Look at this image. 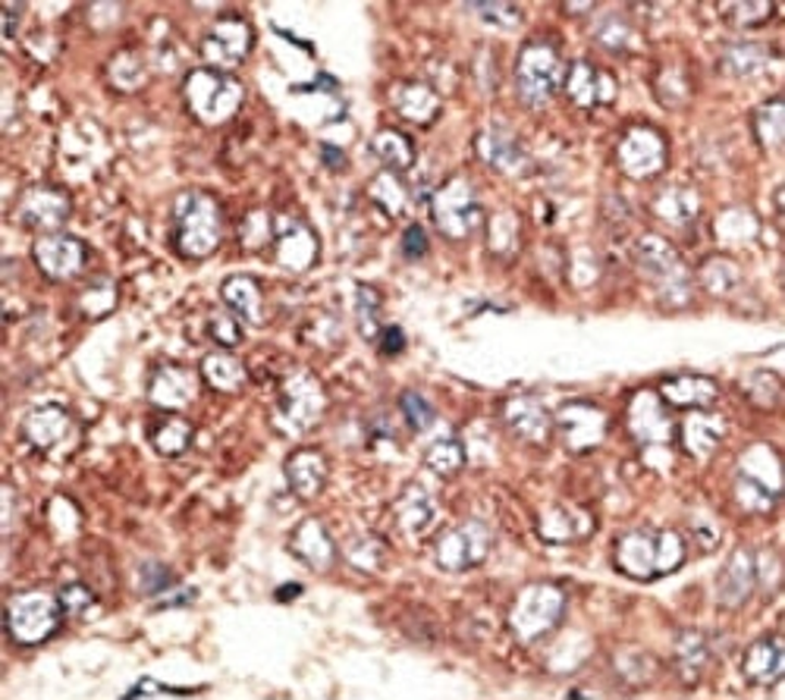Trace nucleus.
Here are the masks:
<instances>
[{
  "instance_id": "1",
  "label": "nucleus",
  "mask_w": 785,
  "mask_h": 700,
  "mask_svg": "<svg viewBox=\"0 0 785 700\" xmlns=\"http://www.w3.org/2000/svg\"><path fill=\"white\" fill-rule=\"evenodd\" d=\"M685 562V537L673 528L663 532H628L616 543V565L628 578L653 582L675 572Z\"/></svg>"
},
{
  "instance_id": "2",
  "label": "nucleus",
  "mask_w": 785,
  "mask_h": 700,
  "mask_svg": "<svg viewBox=\"0 0 785 700\" xmlns=\"http://www.w3.org/2000/svg\"><path fill=\"white\" fill-rule=\"evenodd\" d=\"M176 221V249L186 258H208L221 246L224 214L221 204L204 192H183L173 208Z\"/></svg>"
},
{
  "instance_id": "3",
  "label": "nucleus",
  "mask_w": 785,
  "mask_h": 700,
  "mask_svg": "<svg viewBox=\"0 0 785 700\" xmlns=\"http://www.w3.org/2000/svg\"><path fill=\"white\" fill-rule=\"evenodd\" d=\"M183 98L201 123L221 126L242 104V85L221 70H192L183 83Z\"/></svg>"
},
{
  "instance_id": "4",
  "label": "nucleus",
  "mask_w": 785,
  "mask_h": 700,
  "mask_svg": "<svg viewBox=\"0 0 785 700\" xmlns=\"http://www.w3.org/2000/svg\"><path fill=\"white\" fill-rule=\"evenodd\" d=\"M66 616L60 607V597L45 590H26L10 597L7 603V632L16 645H41L60 628V618Z\"/></svg>"
},
{
  "instance_id": "5",
  "label": "nucleus",
  "mask_w": 785,
  "mask_h": 700,
  "mask_svg": "<svg viewBox=\"0 0 785 700\" xmlns=\"http://www.w3.org/2000/svg\"><path fill=\"white\" fill-rule=\"evenodd\" d=\"M565 83V66H562L560 51L553 45L532 41L522 48L519 63H515V85H519V98L528 108H544L557 88Z\"/></svg>"
},
{
  "instance_id": "6",
  "label": "nucleus",
  "mask_w": 785,
  "mask_h": 700,
  "mask_svg": "<svg viewBox=\"0 0 785 700\" xmlns=\"http://www.w3.org/2000/svg\"><path fill=\"white\" fill-rule=\"evenodd\" d=\"M562 613H565V593L557 585H528L512 603L509 628L515 632L519 641L532 645L560 625Z\"/></svg>"
},
{
  "instance_id": "7",
  "label": "nucleus",
  "mask_w": 785,
  "mask_h": 700,
  "mask_svg": "<svg viewBox=\"0 0 785 700\" xmlns=\"http://www.w3.org/2000/svg\"><path fill=\"white\" fill-rule=\"evenodd\" d=\"M431 217L440 226V233L449 239H465L472 236L481 224V198L475 186L462 176L449 179L447 186H440V192L431 198Z\"/></svg>"
},
{
  "instance_id": "8",
  "label": "nucleus",
  "mask_w": 785,
  "mask_h": 700,
  "mask_svg": "<svg viewBox=\"0 0 785 700\" xmlns=\"http://www.w3.org/2000/svg\"><path fill=\"white\" fill-rule=\"evenodd\" d=\"M494 534L484 522H462L437 540V565L447 572H465L487 560Z\"/></svg>"
},
{
  "instance_id": "9",
  "label": "nucleus",
  "mask_w": 785,
  "mask_h": 700,
  "mask_svg": "<svg viewBox=\"0 0 785 700\" xmlns=\"http://www.w3.org/2000/svg\"><path fill=\"white\" fill-rule=\"evenodd\" d=\"M252 48V28L246 20H236V16H226V20H217L211 32L204 35L201 41V57L208 60L211 70H236L246 54Z\"/></svg>"
},
{
  "instance_id": "10",
  "label": "nucleus",
  "mask_w": 785,
  "mask_h": 700,
  "mask_svg": "<svg viewBox=\"0 0 785 700\" xmlns=\"http://www.w3.org/2000/svg\"><path fill=\"white\" fill-rule=\"evenodd\" d=\"M619 167L632 179H650L666 167V141L657 129L638 126L619 141Z\"/></svg>"
},
{
  "instance_id": "11",
  "label": "nucleus",
  "mask_w": 785,
  "mask_h": 700,
  "mask_svg": "<svg viewBox=\"0 0 785 700\" xmlns=\"http://www.w3.org/2000/svg\"><path fill=\"white\" fill-rule=\"evenodd\" d=\"M557 430L572 452H588L607 437V415L590 402H569L557 412Z\"/></svg>"
},
{
  "instance_id": "12",
  "label": "nucleus",
  "mask_w": 785,
  "mask_h": 700,
  "mask_svg": "<svg viewBox=\"0 0 785 700\" xmlns=\"http://www.w3.org/2000/svg\"><path fill=\"white\" fill-rule=\"evenodd\" d=\"M324 412V390L311 374H292L281 390V418L289 430H309Z\"/></svg>"
},
{
  "instance_id": "13",
  "label": "nucleus",
  "mask_w": 785,
  "mask_h": 700,
  "mask_svg": "<svg viewBox=\"0 0 785 700\" xmlns=\"http://www.w3.org/2000/svg\"><path fill=\"white\" fill-rule=\"evenodd\" d=\"M562 85L578 108H603V104H613V98H616V79L588 60L572 63Z\"/></svg>"
},
{
  "instance_id": "14",
  "label": "nucleus",
  "mask_w": 785,
  "mask_h": 700,
  "mask_svg": "<svg viewBox=\"0 0 785 700\" xmlns=\"http://www.w3.org/2000/svg\"><path fill=\"white\" fill-rule=\"evenodd\" d=\"M35 261L51 280H70L85 267V246L73 236L51 233L35 242Z\"/></svg>"
},
{
  "instance_id": "15",
  "label": "nucleus",
  "mask_w": 785,
  "mask_h": 700,
  "mask_svg": "<svg viewBox=\"0 0 785 700\" xmlns=\"http://www.w3.org/2000/svg\"><path fill=\"white\" fill-rule=\"evenodd\" d=\"M628 427H632V437L641 443H670L673 440V418L666 412V402L657 392H638L632 399Z\"/></svg>"
},
{
  "instance_id": "16",
  "label": "nucleus",
  "mask_w": 785,
  "mask_h": 700,
  "mask_svg": "<svg viewBox=\"0 0 785 700\" xmlns=\"http://www.w3.org/2000/svg\"><path fill=\"white\" fill-rule=\"evenodd\" d=\"M758 588V560L748 553V550H738L730 562L723 565L720 572V603L732 610V607H742L751 593Z\"/></svg>"
},
{
  "instance_id": "17",
  "label": "nucleus",
  "mask_w": 785,
  "mask_h": 700,
  "mask_svg": "<svg viewBox=\"0 0 785 700\" xmlns=\"http://www.w3.org/2000/svg\"><path fill=\"white\" fill-rule=\"evenodd\" d=\"M657 396L673 409H710L720 396V387L701 374H678V377H666Z\"/></svg>"
},
{
  "instance_id": "18",
  "label": "nucleus",
  "mask_w": 785,
  "mask_h": 700,
  "mask_svg": "<svg viewBox=\"0 0 785 700\" xmlns=\"http://www.w3.org/2000/svg\"><path fill=\"white\" fill-rule=\"evenodd\" d=\"M286 480L299 500H314L327 484V459L317 449H299L286 459Z\"/></svg>"
},
{
  "instance_id": "19",
  "label": "nucleus",
  "mask_w": 785,
  "mask_h": 700,
  "mask_svg": "<svg viewBox=\"0 0 785 700\" xmlns=\"http://www.w3.org/2000/svg\"><path fill=\"white\" fill-rule=\"evenodd\" d=\"M70 427H73L70 412H66L63 405H57V402L35 405V409L26 415V421H23V434H26V440L38 449L57 447V443L70 434Z\"/></svg>"
},
{
  "instance_id": "20",
  "label": "nucleus",
  "mask_w": 785,
  "mask_h": 700,
  "mask_svg": "<svg viewBox=\"0 0 785 700\" xmlns=\"http://www.w3.org/2000/svg\"><path fill=\"white\" fill-rule=\"evenodd\" d=\"M196 390L198 380L192 371H186L179 364H167L154 374L148 396L158 409H186L196 399Z\"/></svg>"
},
{
  "instance_id": "21",
  "label": "nucleus",
  "mask_w": 785,
  "mask_h": 700,
  "mask_svg": "<svg viewBox=\"0 0 785 700\" xmlns=\"http://www.w3.org/2000/svg\"><path fill=\"white\" fill-rule=\"evenodd\" d=\"M289 547H292V553L299 557V560L311 565L314 572H327L334 562H337V547H334V540H331V534L327 528L321 525V522H302L296 534L289 537Z\"/></svg>"
},
{
  "instance_id": "22",
  "label": "nucleus",
  "mask_w": 785,
  "mask_h": 700,
  "mask_svg": "<svg viewBox=\"0 0 785 700\" xmlns=\"http://www.w3.org/2000/svg\"><path fill=\"white\" fill-rule=\"evenodd\" d=\"M70 214V201L57 189H28L20 201V217L35 229H57Z\"/></svg>"
},
{
  "instance_id": "23",
  "label": "nucleus",
  "mask_w": 785,
  "mask_h": 700,
  "mask_svg": "<svg viewBox=\"0 0 785 700\" xmlns=\"http://www.w3.org/2000/svg\"><path fill=\"white\" fill-rule=\"evenodd\" d=\"M277 261L289 271H306L317 258V239L306 224H286L274 233Z\"/></svg>"
},
{
  "instance_id": "24",
  "label": "nucleus",
  "mask_w": 785,
  "mask_h": 700,
  "mask_svg": "<svg viewBox=\"0 0 785 700\" xmlns=\"http://www.w3.org/2000/svg\"><path fill=\"white\" fill-rule=\"evenodd\" d=\"M503 418L519 437H525L532 443H544L550 437V430H553L550 412L537 399H509L503 409Z\"/></svg>"
},
{
  "instance_id": "25",
  "label": "nucleus",
  "mask_w": 785,
  "mask_h": 700,
  "mask_svg": "<svg viewBox=\"0 0 785 700\" xmlns=\"http://www.w3.org/2000/svg\"><path fill=\"white\" fill-rule=\"evenodd\" d=\"M785 673V647L783 638H763L748 647L745 653V675L755 685H776Z\"/></svg>"
},
{
  "instance_id": "26",
  "label": "nucleus",
  "mask_w": 785,
  "mask_h": 700,
  "mask_svg": "<svg viewBox=\"0 0 785 700\" xmlns=\"http://www.w3.org/2000/svg\"><path fill=\"white\" fill-rule=\"evenodd\" d=\"M477 148H481V158L490 164V167L503 170V173H519V170L528 164V154L525 148L519 145V139L506 129H487L481 139H477Z\"/></svg>"
},
{
  "instance_id": "27",
  "label": "nucleus",
  "mask_w": 785,
  "mask_h": 700,
  "mask_svg": "<svg viewBox=\"0 0 785 700\" xmlns=\"http://www.w3.org/2000/svg\"><path fill=\"white\" fill-rule=\"evenodd\" d=\"M221 296H224L226 309L233 311L236 317L258 324L264 317V299H261V286L252 277H229L221 286Z\"/></svg>"
},
{
  "instance_id": "28",
  "label": "nucleus",
  "mask_w": 785,
  "mask_h": 700,
  "mask_svg": "<svg viewBox=\"0 0 785 700\" xmlns=\"http://www.w3.org/2000/svg\"><path fill=\"white\" fill-rule=\"evenodd\" d=\"M590 518L582 512V509H572V505H553L550 512H544L540 518V534L547 540H560V543H569V540H578L590 532L588 528Z\"/></svg>"
},
{
  "instance_id": "29",
  "label": "nucleus",
  "mask_w": 785,
  "mask_h": 700,
  "mask_svg": "<svg viewBox=\"0 0 785 700\" xmlns=\"http://www.w3.org/2000/svg\"><path fill=\"white\" fill-rule=\"evenodd\" d=\"M371 151H374V158H377L384 167L396 170V173H402V170H409L415 164V145H412V139H409L406 133H399V129H381V133L371 139Z\"/></svg>"
},
{
  "instance_id": "30",
  "label": "nucleus",
  "mask_w": 785,
  "mask_h": 700,
  "mask_svg": "<svg viewBox=\"0 0 785 700\" xmlns=\"http://www.w3.org/2000/svg\"><path fill=\"white\" fill-rule=\"evenodd\" d=\"M723 424H726L723 418H717V415L698 409L691 418L685 421L682 443H685V449H688L691 455H710V452L717 449V443L723 440Z\"/></svg>"
},
{
  "instance_id": "31",
  "label": "nucleus",
  "mask_w": 785,
  "mask_h": 700,
  "mask_svg": "<svg viewBox=\"0 0 785 700\" xmlns=\"http://www.w3.org/2000/svg\"><path fill=\"white\" fill-rule=\"evenodd\" d=\"M396 111L402 113L409 123H431L440 111V98L434 88L421 83H409L399 88L396 95Z\"/></svg>"
},
{
  "instance_id": "32",
  "label": "nucleus",
  "mask_w": 785,
  "mask_h": 700,
  "mask_svg": "<svg viewBox=\"0 0 785 700\" xmlns=\"http://www.w3.org/2000/svg\"><path fill=\"white\" fill-rule=\"evenodd\" d=\"M710 666V645L701 632H682L675 638V670L685 682H698V675Z\"/></svg>"
},
{
  "instance_id": "33",
  "label": "nucleus",
  "mask_w": 785,
  "mask_h": 700,
  "mask_svg": "<svg viewBox=\"0 0 785 700\" xmlns=\"http://www.w3.org/2000/svg\"><path fill=\"white\" fill-rule=\"evenodd\" d=\"M201 374H204V380H208L214 390L221 392L242 390V384H246V367H242V362H239L236 355H229V352L208 355V359L201 362Z\"/></svg>"
},
{
  "instance_id": "34",
  "label": "nucleus",
  "mask_w": 785,
  "mask_h": 700,
  "mask_svg": "<svg viewBox=\"0 0 785 700\" xmlns=\"http://www.w3.org/2000/svg\"><path fill=\"white\" fill-rule=\"evenodd\" d=\"M767 66V48L751 41H735L723 48V70L735 79H755Z\"/></svg>"
},
{
  "instance_id": "35",
  "label": "nucleus",
  "mask_w": 785,
  "mask_h": 700,
  "mask_svg": "<svg viewBox=\"0 0 785 700\" xmlns=\"http://www.w3.org/2000/svg\"><path fill=\"white\" fill-rule=\"evenodd\" d=\"M437 515V505H434V497L421 487H409L406 497L399 500V525L406 528L409 534H421Z\"/></svg>"
},
{
  "instance_id": "36",
  "label": "nucleus",
  "mask_w": 785,
  "mask_h": 700,
  "mask_svg": "<svg viewBox=\"0 0 785 700\" xmlns=\"http://www.w3.org/2000/svg\"><path fill=\"white\" fill-rule=\"evenodd\" d=\"M148 437H151V447L161 455H183L192 443V424L183 418H164L151 427Z\"/></svg>"
},
{
  "instance_id": "37",
  "label": "nucleus",
  "mask_w": 785,
  "mask_h": 700,
  "mask_svg": "<svg viewBox=\"0 0 785 700\" xmlns=\"http://www.w3.org/2000/svg\"><path fill=\"white\" fill-rule=\"evenodd\" d=\"M424 465L437 477L459 475L462 465H465V447L452 437H444V440L431 443V449L424 452Z\"/></svg>"
},
{
  "instance_id": "38",
  "label": "nucleus",
  "mask_w": 785,
  "mask_h": 700,
  "mask_svg": "<svg viewBox=\"0 0 785 700\" xmlns=\"http://www.w3.org/2000/svg\"><path fill=\"white\" fill-rule=\"evenodd\" d=\"M755 133L767 151H780L785 139V111L783 101H770L755 113Z\"/></svg>"
},
{
  "instance_id": "39",
  "label": "nucleus",
  "mask_w": 785,
  "mask_h": 700,
  "mask_svg": "<svg viewBox=\"0 0 785 700\" xmlns=\"http://www.w3.org/2000/svg\"><path fill=\"white\" fill-rule=\"evenodd\" d=\"M653 211L663 217V221H670V224H688L695 214H698V201L691 192H685V189H666V192H660L657 196V204H653Z\"/></svg>"
},
{
  "instance_id": "40",
  "label": "nucleus",
  "mask_w": 785,
  "mask_h": 700,
  "mask_svg": "<svg viewBox=\"0 0 785 700\" xmlns=\"http://www.w3.org/2000/svg\"><path fill=\"white\" fill-rule=\"evenodd\" d=\"M356 317H359L362 337H381L384 327H381V296H377V289H371V286H359L356 289Z\"/></svg>"
},
{
  "instance_id": "41",
  "label": "nucleus",
  "mask_w": 785,
  "mask_h": 700,
  "mask_svg": "<svg viewBox=\"0 0 785 700\" xmlns=\"http://www.w3.org/2000/svg\"><path fill=\"white\" fill-rule=\"evenodd\" d=\"M735 497H738V503L745 505V509H751V512H770L776 505V500H780V493H773L770 487H763L760 480L742 475V472H738V480H735Z\"/></svg>"
},
{
  "instance_id": "42",
  "label": "nucleus",
  "mask_w": 785,
  "mask_h": 700,
  "mask_svg": "<svg viewBox=\"0 0 785 700\" xmlns=\"http://www.w3.org/2000/svg\"><path fill=\"white\" fill-rule=\"evenodd\" d=\"M632 23L628 20H622L619 13H607L597 26H594V38L603 45V48H610V51H625L628 45H632Z\"/></svg>"
},
{
  "instance_id": "43",
  "label": "nucleus",
  "mask_w": 785,
  "mask_h": 700,
  "mask_svg": "<svg viewBox=\"0 0 785 700\" xmlns=\"http://www.w3.org/2000/svg\"><path fill=\"white\" fill-rule=\"evenodd\" d=\"M399 409H402L406 424H409L412 430H427V427L434 424V405H431L421 392H402V396H399Z\"/></svg>"
},
{
  "instance_id": "44",
  "label": "nucleus",
  "mask_w": 785,
  "mask_h": 700,
  "mask_svg": "<svg viewBox=\"0 0 785 700\" xmlns=\"http://www.w3.org/2000/svg\"><path fill=\"white\" fill-rule=\"evenodd\" d=\"M723 16L735 28H758L760 23H767L773 16V7L770 3H732V7H723Z\"/></svg>"
},
{
  "instance_id": "45",
  "label": "nucleus",
  "mask_w": 785,
  "mask_h": 700,
  "mask_svg": "<svg viewBox=\"0 0 785 700\" xmlns=\"http://www.w3.org/2000/svg\"><path fill=\"white\" fill-rule=\"evenodd\" d=\"M141 582L139 588L145 593H151V597H161L164 590L173 588L176 582H173V572H170L167 565H161V562H148V565H141Z\"/></svg>"
},
{
  "instance_id": "46",
  "label": "nucleus",
  "mask_w": 785,
  "mask_h": 700,
  "mask_svg": "<svg viewBox=\"0 0 785 700\" xmlns=\"http://www.w3.org/2000/svg\"><path fill=\"white\" fill-rule=\"evenodd\" d=\"M472 10H475L481 20H487L490 26L515 28L522 23V13H519L515 7H506V3H477Z\"/></svg>"
},
{
  "instance_id": "47",
  "label": "nucleus",
  "mask_w": 785,
  "mask_h": 700,
  "mask_svg": "<svg viewBox=\"0 0 785 700\" xmlns=\"http://www.w3.org/2000/svg\"><path fill=\"white\" fill-rule=\"evenodd\" d=\"M60 607H63V613L66 616H79V613H85L91 603H95V593L91 590L85 588V585H66V588H60Z\"/></svg>"
},
{
  "instance_id": "48",
  "label": "nucleus",
  "mask_w": 785,
  "mask_h": 700,
  "mask_svg": "<svg viewBox=\"0 0 785 700\" xmlns=\"http://www.w3.org/2000/svg\"><path fill=\"white\" fill-rule=\"evenodd\" d=\"M186 695H196V691H186V688H167V685H158L154 678H141L136 688L126 691V698H186Z\"/></svg>"
},
{
  "instance_id": "49",
  "label": "nucleus",
  "mask_w": 785,
  "mask_h": 700,
  "mask_svg": "<svg viewBox=\"0 0 785 700\" xmlns=\"http://www.w3.org/2000/svg\"><path fill=\"white\" fill-rule=\"evenodd\" d=\"M211 337L217 339L221 346H226V349H233V346L242 339V330L236 327V321H233V317L214 314V317H211Z\"/></svg>"
},
{
  "instance_id": "50",
  "label": "nucleus",
  "mask_w": 785,
  "mask_h": 700,
  "mask_svg": "<svg viewBox=\"0 0 785 700\" xmlns=\"http://www.w3.org/2000/svg\"><path fill=\"white\" fill-rule=\"evenodd\" d=\"M402 252L406 258H412V261H419L427 254V233L421 229V226H409L406 233H402Z\"/></svg>"
},
{
  "instance_id": "51",
  "label": "nucleus",
  "mask_w": 785,
  "mask_h": 700,
  "mask_svg": "<svg viewBox=\"0 0 785 700\" xmlns=\"http://www.w3.org/2000/svg\"><path fill=\"white\" fill-rule=\"evenodd\" d=\"M402 349H406L402 327H384V330H381V352H384V355H399Z\"/></svg>"
},
{
  "instance_id": "52",
  "label": "nucleus",
  "mask_w": 785,
  "mask_h": 700,
  "mask_svg": "<svg viewBox=\"0 0 785 700\" xmlns=\"http://www.w3.org/2000/svg\"><path fill=\"white\" fill-rule=\"evenodd\" d=\"M16 26H20V7H7V38L16 35Z\"/></svg>"
},
{
  "instance_id": "53",
  "label": "nucleus",
  "mask_w": 785,
  "mask_h": 700,
  "mask_svg": "<svg viewBox=\"0 0 785 700\" xmlns=\"http://www.w3.org/2000/svg\"><path fill=\"white\" fill-rule=\"evenodd\" d=\"M321 151H324V161H327V164H334V167L342 164V154H339V148H334V145H324Z\"/></svg>"
},
{
  "instance_id": "54",
  "label": "nucleus",
  "mask_w": 785,
  "mask_h": 700,
  "mask_svg": "<svg viewBox=\"0 0 785 700\" xmlns=\"http://www.w3.org/2000/svg\"><path fill=\"white\" fill-rule=\"evenodd\" d=\"M299 593H302L299 585H289V588L277 590V600H292V597H299Z\"/></svg>"
}]
</instances>
